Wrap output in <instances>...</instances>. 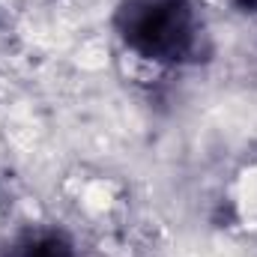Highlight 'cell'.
Returning <instances> with one entry per match:
<instances>
[{
  "mask_svg": "<svg viewBox=\"0 0 257 257\" xmlns=\"http://www.w3.org/2000/svg\"><path fill=\"white\" fill-rule=\"evenodd\" d=\"M0 257H81L72 236L60 227H30L3 245Z\"/></svg>",
  "mask_w": 257,
  "mask_h": 257,
  "instance_id": "cell-2",
  "label": "cell"
},
{
  "mask_svg": "<svg viewBox=\"0 0 257 257\" xmlns=\"http://www.w3.org/2000/svg\"><path fill=\"white\" fill-rule=\"evenodd\" d=\"M111 24L126 51L162 69H183L206 54L194 0H117Z\"/></svg>",
  "mask_w": 257,
  "mask_h": 257,
  "instance_id": "cell-1",
  "label": "cell"
}]
</instances>
